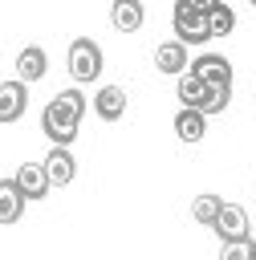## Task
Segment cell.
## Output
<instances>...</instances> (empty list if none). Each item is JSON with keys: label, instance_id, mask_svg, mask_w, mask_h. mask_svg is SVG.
<instances>
[{"label": "cell", "instance_id": "cell-1", "mask_svg": "<svg viewBox=\"0 0 256 260\" xmlns=\"http://www.w3.org/2000/svg\"><path fill=\"white\" fill-rule=\"evenodd\" d=\"M81 114H85V98H81L77 89H61V93L45 106V114H41L45 138H49L53 146H69V142L77 138V130H81Z\"/></svg>", "mask_w": 256, "mask_h": 260}, {"label": "cell", "instance_id": "cell-2", "mask_svg": "<svg viewBox=\"0 0 256 260\" xmlns=\"http://www.w3.org/2000/svg\"><path fill=\"white\" fill-rule=\"evenodd\" d=\"M175 37L179 45H207L211 28H207V0H179L175 4Z\"/></svg>", "mask_w": 256, "mask_h": 260}, {"label": "cell", "instance_id": "cell-3", "mask_svg": "<svg viewBox=\"0 0 256 260\" xmlns=\"http://www.w3.org/2000/svg\"><path fill=\"white\" fill-rule=\"evenodd\" d=\"M69 73H73V81H98V73H102L98 41H89V37H73L69 41Z\"/></svg>", "mask_w": 256, "mask_h": 260}, {"label": "cell", "instance_id": "cell-4", "mask_svg": "<svg viewBox=\"0 0 256 260\" xmlns=\"http://www.w3.org/2000/svg\"><path fill=\"white\" fill-rule=\"evenodd\" d=\"M211 232H215L223 244H248V211H244L240 203H228V199H223Z\"/></svg>", "mask_w": 256, "mask_h": 260}, {"label": "cell", "instance_id": "cell-5", "mask_svg": "<svg viewBox=\"0 0 256 260\" xmlns=\"http://www.w3.org/2000/svg\"><path fill=\"white\" fill-rule=\"evenodd\" d=\"M191 73L203 81V85H232V61L219 57V53H199Z\"/></svg>", "mask_w": 256, "mask_h": 260}, {"label": "cell", "instance_id": "cell-6", "mask_svg": "<svg viewBox=\"0 0 256 260\" xmlns=\"http://www.w3.org/2000/svg\"><path fill=\"white\" fill-rule=\"evenodd\" d=\"M41 167H45V175H49V187H65V183H73V175H77V158L69 154V146H53Z\"/></svg>", "mask_w": 256, "mask_h": 260}, {"label": "cell", "instance_id": "cell-7", "mask_svg": "<svg viewBox=\"0 0 256 260\" xmlns=\"http://www.w3.org/2000/svg\"><path fill=\"white\" fill-rule=\"evenodd\" d=\"M12 183H16V191H20L24 199H33V203L49 195V175H45L41 162H24V167H16V179H12Z\"/></svg>", "mask_w": 256, "mask_h": 260}, {"label": "cell", "instance_id": "cell-8", "mask_svg": "<svg viewBox=\"0 0 256 260\" xmlns=\"http://www.w3.org/2000/svg\"><path fill=\"white\" fill-rule=\"evenodd\" d=\"M24 106H28V85H20V81H0V126L16 122V118L24 114Z\"/></svg>", "mask_w": 256, "mask_h": 260}, {"label": "cell", "instance_id": "cell-9", "mask_svg": "<svg viewBox=\"0 0 256 260\" xmlns=\"http://www.w3.org/2000/svg\"><path fill=\"white\" fill-rule=\"evenodd\" d=\"M45 73H49V57H45V49H41V45L20 49V57H16V81L28 85V81H41Z\"/></svg>", "mask_w": 256, "mask_h": 260}, {"label": "cell", "instance_id": "cell-10", "mask_svg": "<svg viewBox=\"0 0 256 260\" xmlns=\"http://www.w3.org/2000/svg\"><path fill=\"white\" fill-rule=\"evenodd\" d=\"M126 89L122 85H102L98 89V98H93V110H98V118L102 122H118L122 114H126Z\"/></svg>", "mask_w": 256, "mask_h": 260}, {"label": "cell", "instance_id": "cell-11", "mask_svg": "<svg viewBox=\"0 0 256 260\" xmlns=\"http://www.w3.org/2000/svg\"><path fill=\"white\" fill-rule=\"evenodd\" d=\"M154 69H158V73H187V69H191L187 45H179V41L158 45V49H154Z\"/></svg>", "mask_w": 256, "mask_h": 260}, {"label": "cell", "instance_id": "cell-12", "mask_svg": "<svg viewBox=\"0 0 256 260\" xmlns=\"http://www.w3.org/2000/svg\"><path fill=\"white\" fill-rule=\"evenodd\" d=\"M24 195L16 191V183L12 179H0V223H16L20 215H24Z\"/></svg>", "mask_w": 256, "mask_h": 260}, {"label": "cell", "instance_id": "cell-13", "mask_svg": "<svg viewBox=\"0 0 256 260\" xmlns=\"http://www.w3.org/2000/svg\"><path fill=\"white\" fill-rule=\"evenodd\" d=\"M175 134H179L183 142H199V138L207 134V118H203L199 110H179V114H175Z\"/></svg>", "mask_w": 256, "mask_h": 260}, {"label": "cell", "instance_id": "cell-14", "mask_svg": "<svg viewBox=\"0 0 256 260\" xmlns=\"http://www.w3.org/2000/svg\"><path fill=\"white\" fill-rule=\"evenodd\" d=\"M110 16H114V28H118V32H134V28L146 20V8L134 4V0H118Z\"/></svg>", "mask_w": 256, "mask_h": 260}, {"label": "cell", "instance_id": "cell-15", "mask_svg": "<svg viewBox=\"0 0 256 260\" xmlns=\"http://www.w3.org/2000/svg\"><path fill=\"white\" fill-rule=\"evenodd\" d=\"M207 28H211V41H215V37H228V32L236 28V12H232V4L207 0Z\"/></svg>", "mask_w": 256, "mask_h": 260}, {"label": "cell", "instance_id": "cell-16", "mask_svg": "<svg viewBox=\"0 0 256 260\" xmlns=\"http://www.w3.org/2000/svg\"><path fill=\"white\" fill-rule=\"evenodd\" d=\"M203 81L187 69V73H179V102H183V110H199V102H203Z\"/></svg>", "mask_w": 256, "mask_h": 260}, {"label": "cell", "instance_id": "cell-17", "mask_svg": "<svg viewBox=\"0 0 256 260\" xmlns=\"http://www.w3.org/2000/svg\"><path fill=\"white\" fill-rule=\"evenodd\" d=\"M228 102H232V85H207V89H203V102H199V114H203V118H207V114H223Z\"/></svg>", "mask_w": 256, "mask_h": 260}, {"label": "cell", "instance_id": "cell-18", "mask_svg": "<svg viewBox=\"0 0 256 260\" xmlns=\"http://www.w3.org/2000/svg\"><path fill=\"white\" fill-rule=\"evenodd\" d=\"M219 207H223V199L207 191V195H199V199L191 203V215H195V223H207V228H211L215 215H219Z\"/></svg>", "mask_w": 256, "mask_h": 260}, {"label": "cell", "instance_id": "cell-19", "mask_svg": "<svg viewBox=\"0 0 256 260\" xmlns=\"http://www.w3.org/2000/svg\"><path fill=\"white\" fill-rule=\"evenodd\" d=\"M248 244H252V240H248ZM248 244H223L219 260H248Z\"/></svg>", "mask_w": 256, "mask_h": 260}, {"label": "cell", "instance_id": "cell-20", "mask_svg": "<svg viewBox=\"0 0 256 260\" xmlns=\"http://www.w3.org/2000/svg\"><path fill=\"white\" fill-rule=\"evenodd\" d=\"M248 260H256V240H252V244H248Z\"/></svg>", "mask_w": 256, "mask_h": 260}]
</instances>
